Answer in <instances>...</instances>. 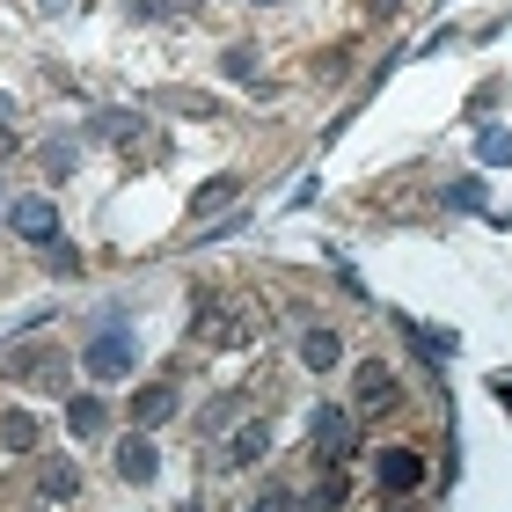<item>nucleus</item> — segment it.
<instances>
[{"mask_svg":"<svg viewBox=\"0 0 512 512\" xmlns=\"http://www.w3.org/2000/svg\"><path fill=\"white\" fill-rule=\"evenodd\" d=\"M8 227H15L22 242H52L59 235V205L52 198H15L8 205Z\"/></svg>","mask_w":512,"mask_h":512,"instance_id":"obj_6","label":"nucleus"},{"mask_svg":"<svg viewBox=\"0 0 512 512\" xmlns=\"http://www.w3.org/2000/svg\"><path fill=\"white\" fill-rule=\"evenodd\" d=\"M154 469H161L154 439H147V432H125V447H118V476H125V483H154Z\"/></svg>","mask_w":512,"mask_h":512,"instance_id":"obj_7","label":"nucleus"},{"mask_svg":"<svg viewBox=\"0 0 512 512\" xmlns=\"http://www.w3.org/2000/svg\"><path fill=\"white\" fill-rule=\"evenodd\" d=\"M344 498H352V483H344V469H330V476L308 491V512H344Z\"/></svg>","mask_w":512,"mask_h":512,"instance_id":"obj_17","label":"nucleus"},{"mask_svg":"<svg viewBox=\"0 0 512 512\" xmlns=\"http://www.w3.org/2000/svg\"><path fill=\"white\" fill-rule=\"evenodd\" d=\"M110 139H118V147H125V139H147V118H139V110H103V118H96Z\"/></svg>","mask_w":512,"mask_h":512,"instance_id":"obj_18","label":"nucleus"},{"mask_svg":"<svg viewBox=\"0 0 512 512\" xmlns=\"http://www.w3.org/2000/svg\"><path fill=\"white\" fill-rule=\"evenodd\" d=\"M235 191H242L235 176H213V183H205V191L191 198V220H213V213H227V205H235Z\"/></svg>","mask_w":512,"mask_h":512,"instance_id":"obj_13","label":"nucleus"},{"mask_svg":"<svg viewBox=\"0 0 512 512\" xmlns=\"http://www.w3.org/2000/svg\"><path fill=\"white\" fill-rule=\"evenodd\" d=\"M154 103L161 110H183V118H213V110H220L213 96H191V88H154Z\"/></svg>","mask_w":512,"mask_h":512,"instance_id":"obj_15","label":"nucleus"},{"mask_svg":"<svg viewBox=\"0 0 512 512\" xmlns=\"http://www.w3.org/2000/svg\"><path fill=\"white\" fill-rule=\"evenodd\" d=\"M66 425H74L81 439L103 432V395H66Z\"/></svg>","mask_w":512,"mask_h":512,"instance_id":"obj_16","label":"nucleus"},{"mask_svg":"<svg viewBox=\"0 0 512 512\" xmlns=\"http://www.w3.org/2000/svg\"><path fill=\"white\" fill-rule=\"evenodd\" d=\"M44 169H52V176H74V147H44Z\"/></svg>","mask_w":512,"mask_h":512,"instance_id":"obj_23","label":"nucleus"},{"mask_svg":"<svg viewBox=\"0 0 512 512\" xmlns=\"http://www.w3.org/2000/svg\"><path fill=\"white\" fill-rule=\"evenodd\" d=\"M132 359H139V352H132V337H125V330H103V337L81 352L88 381H103V388H110V381H125V374H132Z\"/></svg>","mask_w":512,"mask_h":512,"instance_id":"obj_3","label":"nucleus"},{"mask_svg":"<svg viewBox=\"0 0 512 512\" xmlns=\"http://www.w3.org/2000/svg\"><path fill=\"white\" fill-rule=\"evenodd\" d=\"M125 417H132V432H154V425H169V417H176V381H147V388H132Z\"/></svg>","mask_w":512,"mask_h":512,"instance_id":"obj_5","label":"nucleus"},{"mask_svg":"<svg viewBox=\"0 0 512 512\" xmlns=\"http://www.w3.org/2000/svg\"><path fill=\"white\" fill-rule=\"evenodd\" d=\"M395 403H403V381H395L388 366H359V381H352V417H388Z\"/></svg>","mask_w":512,"mask_h":512,"instance_id":"obj_4","label":"nucleus"},{"mask_svg":"<svg viewBox=\"0 0 512 512\" xmlns=\"http://www.w3.org/2000/svg\"><path fill=\"white\" fill-rule=\"evenodd\" d=\"M483 198H491V191H483V176H461L454 191H447V205H454V213H476Z\"/></svg>","mask_w":512,"mask_h":512,"instance_id":"obj_19","label":"nucleus"},{"mask_svg":"<svg viewBox=\"0 0 512 512\" xmlns=\"http://www.w3.org/2000/svg\"><path fill=\"white\" fill-rule=\"evenodd\" d=\"M483 161H512V139L505 132H483Z\"/></svg>","mask_w":512,"mask_h":512,"instance_id":"obj_25","label":"nucleus"},{"mask_svg":"<svg viewBox=\"0 0 512 512\" xmlns=\"http://www.w3.org/2000/svg\"><path fill=\"white\" fill-rule=\"evenodd\" d=\"M315 447L322 454H330V461H344V454H352V410H315Z\"/></svg>","mask_w":512,"mask_h":512,"instance_id":"obj_8","label":"nucleus"},{"mask_svg":"<svg viewBox=\"0 0 512 512\" xmlns=\"http://www.w3.org/2000/svg\"><path fill=\"white\" fill-rule=\"evenodd\" d=\"M176 8H198V0H176Z\"/></svg>","mask_w":512,"mask_h":512,"instance_id":"obj_28","label":"nucleus"},{"mask_svg":"<svg viewBox=\"0 0 512 512\" xmlns=\"http://www.w3.org/2000/svg\"><path fill=\"white\" fill-rule=\"evenodd\" d=\"M227 417H235V395H213V403H205V410H198V425H205V432H220V425H227Z\"/></svg>","mask_w":512,"mask_h":512,"instance_id":"obj_21","label":"nucleus"},{"mask_svg":"<svg viewBox=\"0 0 512 512\" xmlns=\"http://www.w3.org/2000/svg\"><path fill=\"white\" fill-rule=\"evenodd\" d=\"M37 498H52V505L81 498V469H74V461H44V469H37Z\"/></svg>","mask_w":512,"mask_h":512,"instance_id":"obj_11","label":"nucleus"},{"mask_svg":"<svg viewBox=\"0 0 512 512\" xmlns=\"http://www.w3.org/2000/svg\"><path fill=\"white\" fill-rule=\"evenodd\" d=\"M271 454V432L264 425H242L235 439H227V461H235V469H249V461H264Z\"/></svg>","mask_w":512,"mask_h":512,"instance_id":"obj_14","label":"nucleus"},{"mask_svg":"<svg viewBox=\"0 0 512 512\" xmlns=\"http://www.w3.org/2000/svg\"><path fill=\"white\" fill-rule=\"evenodd\" d=\"M388 512H410V505H403V498H395V505H388Z\"/></svg>","mask_w":512,"mask_h":512,"instance_id":"obj_27","label":"nucleus"},{"mask_svg":"<svg viewBox=\"0 0 512 512\" xmlns=\"http://www.w3.org/2000/svg\"><path fill=\"white\" fill-rule=\"evenodd\" d=\"M220 66H227V74H235V81H242V74H249V66H256V52H249V44H235V52H227Z\"/></svg>","mask_w":512,"mask_h":512,"instance_id":"obj_24","label":"nucleus"},{"mask_svg":"<svg viewBox=\"0 0 512 512\" xmlns=\"http://www.w3.org/2000/svg\"><path fill=\"white\" fill-rule=\"evenodd\" d=\"M337 359H344V337L337 330H300V366H308V374H330Z\"/></svg>","mask_w":512,"mask_h":512,"instance_id":"obj_9","label":"nucleus"},{"mask_svg":"<svg viewBox=\"0 0 512 512\" xmlns=\"http://www.w3.org/2000/svg\"><path fill=\"white\" fill-rule=\"evenodd\" d=\"M37 439H44V425H37L30 410H8V417H0V447H8V454H37Z\"/></svg>","mask_w":512,"mask_h":512,"instance_id":"obj_12","label":"nucleus"},{"mask_svg":"<svg viewBox=\"0 0 512 512\" xmlns=\"http://www.w3.org/2000/svg\"><path fill=\"white\" fill-rule=\"evenodd\" d=\"M300 505V491H286V483H271V491H256V505L249 512H293Z\"/></svg>","mask_w":512,"mask_h":512,"instance_id":"obj_20","label":"nucleus"},{"mask_svg":"<svg viewBox=\"0 0 512 512\" xmlns=\"http://www.w3.org/2000/svg\"><path fill=\"white\" fill-rule=\"evenodd\" d=\"M118 8H125L132 22H154V15H161V0H118Z\"/></svg>","mask_w":512,"mask_h":512,"instance_id":"obj_26","label":"nucleus"},{"mask_svg":"<svg viewBox=\"0 0 512 512\" xmlns=\"http://www.w3.org/2000/svg\"><path fill=\"white\" fill-rule=\"evenodd\" d=\"M44 271H52V278H74V271H81V256L52 242V249H44Z\"/></svg>","mask_w":512,"mask_h":512,"instance_id":"obj_22","label":"nucleus"},{"mask_svg":"<svg viewBox=\"0 0 512 512\" xmlns=\"http://www.w3.org/2000/svg\"><path fill=\"white\" fill-rule=\"evenodd\" d=\"M198 337H205V344H249V337H256V322H235L227 308H213V300H205V315H198Z\"/></svg>","mask_w":512,"mask_h":512,"instance_id":"obj_10","label":"nucleus"},{"mask_svg":"<svg viewBox=\"0 0 512 512\" xmlns=\"http://www.w3.org/2000/svg\"><path fill=\"white\" fill-rule=\"evenodd\" d=\"M374 483H381V498L425 491V454H417V447H381L374 454Z\"/></svg>","mask_w":512,"mask_h":512,"instance_id":"obj_2","label":"nucleus"},{"mask_svg":"<svg viewBox=\"0 0 512 512\" xmlns=\"http://www.w3.org/2000/svg\"><path fill=\"white\" fill-rule=\"evenodd\" d=\"M0 374L22 381V388H44V395H66V352L59 344H15V352H0Z\"/></svg>","mask_w":512,"mask_h":512,"instance_id":"obj_1","label":"nucleus"}]
</instances>
